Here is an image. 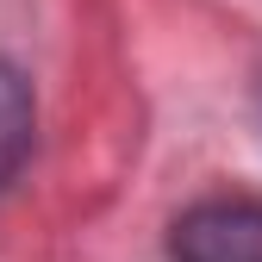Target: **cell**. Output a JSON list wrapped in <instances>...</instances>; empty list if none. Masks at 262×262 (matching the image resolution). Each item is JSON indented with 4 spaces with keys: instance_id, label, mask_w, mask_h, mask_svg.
<instances>
[{
    "instance_id": "obj_2",
    "label": "cell",
    "mask_w": 262,
    "mask_h": 262,
    "mask_svg": "<svg viewBox=\"0 0 262 262\" xmlns=\"http://www.w3.org/2000/svg\"><path fill=\"white\" fill-rule=\"evenodd\" d=\"M31 131H38V113H31V88L25 75L0 56V187H7L25 156H31Z\"/></svg>"
},
{
    "instance_id": "obj_1",
    "label": "cell",
    "mask_w": 262,
    "mask_h": 262,
    "mask_svg": "<svg viewBox=\"0 0 262 262\" xmlns=\"http://www.w3.org/2000/svg\"><path fill=\"white\" fill-rule=\"evenodd\" d=\"M175 262H262V200H200L169 231Z\"/></svg>"
}]
</instances>
